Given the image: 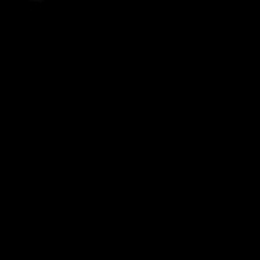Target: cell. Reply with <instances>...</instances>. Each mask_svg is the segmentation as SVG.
I'll return each instance as SVG.
<instances>
[]
</instances>
